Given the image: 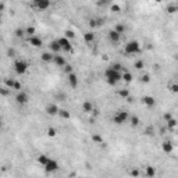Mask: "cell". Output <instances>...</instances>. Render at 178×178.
<instances>
[{
	"label": "cell",
	"instance_id": "6da1fadb",
	"mask_svg": "<svg viewBox=\"0 0 178 178\" xmlns=\"http://www.w3.org/2000/svg\"><path fill=\"white\" fill-rule=\"evenodd\" d=\"M104 77H106V81H107L108 85L114 86L121 81V72H118V71L113 70V68L108 67L107 70L104 71Z\"/></svg>",
	"mask_w": 178,
	"mask_h": 178
},
{
	"label": "cell",
	"instance_id": "7a4b0ae2",
	"mask_svg": "<svg viewBox=\"0 0 178 178\" xmlns=\"http://www.w3.org/2000/svg\"><path fill=\"white\" fill-rule=\"evenodd\" d=\"M139 52H140V45L138 40H130L124 46V53L128 54V56H134V54L139 53Z\"/></svg>",
	"mask_w": 178,
	"mask_h": 178
},
{
	"label": "cell",
	"instance_id": "3957f363",
	"mask_svg": "<svg viewBox=\"0 0 178 178\" xmlns=\"http://www.w3.org/2000/svg\"><path fill=\"white\" fill-rule=\"evenodd\" d=\"M28 63L25 61V60H21V59H18L14 61V71H16L17 75H24L27 71H28Z\"/></svg>",
	"mask_w": 178,
	"mask_h": 178
},
{
	"label": "cell",
	"instance_id": "277c9868",
	"mask_svg": "<svg viewBox=\"0 0 178 178\" xmlns=\"http://www.w3.org/2000/svg\"><path fill=\"white\" fill-rule=\"evenodd\" d=\"M56 40H57L59 46L61 49V52H65V53H71L72 52V45H71L70 39H67L65 36H61V38L56 39Z\"/></svg>",
	"mask_w": 178,
	"mask_h": 178
},
{
	"label": "cell",
	"instance_id": "5b68a950",
	"mask_svg": "<svg viewBox=\"0 0 178 178\" xmlns=\"http://www.w3.org/2000/svg\"><path fill=\"white\" fill-rule=\"evenodd\" d=\"M130 118V114H128V111H123V110H118L116 114L113 116V123L117 125H121L124 124L125 121Z\"/></svg>",
	"mask_w": 178,
	"mask_h": 178
},
{
	"label": "cell",
	"instance_id": "8992f818",
	"mask_svg": "<svg viewBox=\"0 0 178 178\" xmlns=\"http://www.w3.org/2000/svg\"><path fill=\"white\" fill-rule=\"evenodd\" d=\"M29 6H31L32 8H35V10L45 11V10H47V8L52 6V3H50L49 0H35V1L29 3Z\"/></svg>",
	"mask_w": 178,
	"mask_h": 178
},
{
	"label": "cell",
	"instance_id": "52a82bcc",
	"mask_svg": "<svg viewBox=\"0 0 178 178\" xmlns=\"http://www.w3.org/2000/svg\"><path fill=\"white\" fill-rule=\"evenodd\" d=\"M16 102L20 104V106H24V104H27L28 102H29V96H28V93L25 92V91H20V92H17L16 95Z\"/></svg>",
	"mask_w": 178,
	"mask_h": 178
},
{
	"label": "cell",
	"instance_id": "ba28073f",
	"mask_svg": "<svg viewBox=\"0 0 178 178\" xmlns=\"http://www.w3.org/2000/svg\"><path fill=\"white\" fill-rule=\"evenodd\" d=\"M43 168H45V171H46V173H49V174L56 173V171L59 170V163L56 162L54 159H50V160H49V163H47Z\"/></svg>",
	"mask_w": 178,
	"mask_h": 178
},
{
	"label": "cell",
	"instance_id": "9c48e42d",
	"mask_svg": "<svg viewBox=\"0 0 178 178\" xmlns=\"http://www.w3.org/2000/svg\"><path fill=\"white\" fill-rule=\"evenodd\" d=\"M59 110H60V107H59L56 103H50V104H47L46 106V113L50 117L57 116V114H59Z\"/></svg>",
	"mask_w": 178,
	"mask_h": 178
},
{
	"label": "cell",
	"instance_id": "30bf717a",
	"mask_svg": "<svg viewBox=\"0 0 178 178\" xmlns=\"http://www.w3.org/2000/svg\"><path fill=\"white\" fill-rule=\"evenodd\" d=\"M67 81H68V84H70L71 88H77L78 86V77L77 74L72 71V72H70L68 75H67Z\"/></svg>",
	"mask_w": 178,
	"mask_h": 178
},
{
	"label": "cell",
	"instance_id": "8fae6325",
	"mask_svg": "<svg viewBox=\"0 0 178 178\" xmlns=\"http://www.w3.org/2000/svg\"><path fill=\"white\" fill-rule=\"evenodd\" d=\"M53 63L57 65V67H64V65L67 64V60H65L63 56H60V54H54Z\"/></svg>",
	"mask_w": 178,
	"mask_h": 178
},
{
	"label": "cell",
	"instance_id": "7c38bea8",
	"mask_svg": "<svg viewBox=\"0 0 178 178\" xmlns=\"http://www.w3.org/2000/svg\"><path fill=\"white\" fill-rule=\"evenodd\" d=\"M143 174L146 178H155L156 177V168L153 166H146L145 170H143Z\"/></svg>",
	"mask_w": 178,
	"mask_h": 178
},
{
	"label": "cell",
	"instance_id": "4fadbf2b",
	"mask_svg": "<svg viewBox=\"0 0 178 178\" xmlns=\"http://www.w3.org/2000/svg\"><path fill=\"white\" fill-rule=\"evenodd\" d=\"M142 103H143L145 106H147V107H153L156 104V99L153 96H143V98H142Z\"/></svg>",
	"mask_w": 178,
	"mask_h": 178
},
{
	"label": "cell",
	"instance_id": "5bb4252c",
	"mask_svg": "<svg viewBox=\"0 0 178 178\" xmlns=\"http://www.w3.org/2000/svg\"><path fill=\"white\" fill-rule=\"evenodd\" d=\"M120 39H121V35H118L114 29H111V31L108 32V40H110L111 43H118Z\"/></svg>",
	"mask_w": 178,
	"mask_h": 178
},
{
	"label": "cell",
	"instance_id": "9a60e30c",
	"mask_svg": "<svg viewBox=\"0 0 178 178\" xmlns=\"http://www.w3.org/2000/svg\"><path fill=\"white\" fill-rule=\"evenodd\" d=\"M29 43H31V46L33 47H42V45H43V40H42V38H39V36H32V38H29Z\"/></svg>",
	"mask_w": 178,
	"mask_h": 178
},
{
	"label": "cell",
	"instance_id": "2e32d148",
	"mask_svg": "<svg viewBox=\"0 0 178 178\" xmlns=\"http://www.w3.org/2000/svg\"><path fill=\"white\" fill-rule=\"evenodd\" d=\"M82 110L85 111V113H92V111H95V107H93V103L89 100H85L84 103H82Z\"/></svg>",
	"mask_w": 178,
	"mask_h": 178
},
{
	"label": "cell",
	"instance_id": "e0dca14e",
	"mask_svg": "<svg viewBox=\"0 0 178 178\" xmlns=\"http://www.w3.org/2000/svg\"><path fill=\"white\" fill-rule=\"evenodd\" d=\"M49 47H50V53H53V54H59L60 52H61V49H60V46H59L57 40H52L50 45H49Z\"/></svg>",
	"mask_w": 178,
	"mask_h": 178
},
{
	"label": "cell",
	"instance_id": "ac0fdd59",
	"mask_svg": "<svg viewBox=\"0 0 178 178\" xmlns=\"http://www.w3.org/2000/svg\"><path fill=\"white\" fill-rule=\"evenodd\" d=\"M53 57H54V54L50 53V52H45V53H42V56H40L42 61H45V63H52L53 61Z\"/></svg>",
	"mask_w": 178,
	"mask_h": 178
},
{
	"label": "cell",
	"instance_id": "d6986e66",
	"mask_svg": "<svg viewBox=\"0 0 178 178\" xmlns=\"http://www.w3.org/2000/svg\"><path fill=\"white\" fill-rule=\"evenodd\" d=\"M52 157H49L47 155H39L38 156V163L42 166V167H45L47 163H49V160H50Z\"/></svg>",
	"mask_w": 178,
	"mask_h": 178
},
{
	"label": "cell",
	"instance_id": "ffe728a7",
	"mask_svg": "<svg viewBox=\"0 0 178 178\" xmlns=\"http://www.w3.org/2000/svg\"><path fill=\"white\" fill-rule=\"evenodd\" d=\"M162 147H163V150H164L166 153H171V152H173V147H174V145L171 143L170 140H164Z\"/></svg>",
	"mask_w": 178,
	"mask_h": 178
},
{
	"label": "cell",
	"instance_id": "44dd1931",
	"mask_svg": "<svg viewBox=\"0 0 178 178\" xmlns=\"http://www.w3.org/2000/svg\"><path fill=\"white\" fill-rule=\"evenodd\" d=\"M121 79H123L124 82H128V84H130L132 79H134V77H132V74L130 71H124V72L121 74Z\"/></svg>",
	"mask_w": 178,
	"mask_h": 178
},
{
	"label": "cell",
	"instance_id": "7402d4cb",
	"mask_svg": "<svg viewBox=\"0 0 178 178\" xmlns=\"http://www.w3.org/2000/svg\"><path fill=\"white\" fill-rule=\"evenodd\" d=\"M14 84H16V79H14V78H6V79H4V86L8 88L10 91H13Z\"/></svg>",
	"mask_w": 178,
	"mask_h": 178
},
{
	"label": "cell",
	"instance_id": "603a6c76",
	"mask_svg": "<svg viewBox=\"0 0 178 178\" xmlns=\"http://www.w3.org/2000/svg\"><path fill=\"white\" fill-rule=\"evenodd\" d=\"M57 116H60L61 118H64V120H68V118L71 117V114H70V111H68V110H65V108H60Z\"/></svg>",
	"mask_w": 178,
	"mask_h": 178
},
{
	"label": "cell",
	"instance_id": "cb8c5ba5",
	"mask_svg": "<svg viewBox=\"0 0 178 178\" xmlns=\"http://www.w3.org/2000/svg\"><path fill=\"white\" fill-rule=\"evenodd\" d=\"M84 40H85L86 43H92L93 40H95V33H92V32L84 33Z\"/></svg>",
	"mask_w": 178,
	"mask_h": 178
},
{
	"label": "cell",
	"instance_id": "d4e9b609",
	"mask_svg": "<svg viewBox=\"0 0 178 178\" xmlns=\"http://www.w3.org/2000/svg\"><path fill=\"white\" fill-rule=\"evenodd\" d=\"M92 140L95 142V143H98V145H103V143H104V142H103V136L99 135V134H93Z\"/></svg>",
	"mask_w": 178,
	"mask_h": 178
},
{
	"label": "cell",
	"instance_id": "484cf974",
	"mask_svg": "<svg viewBox=\"0 0 178 178\" xmlns=\"http://www.w3.org/2000/svg\"><path fill=\"white\" fill-rule=\"evenodd\" d=\"M125 29H127V28H125L124 24H117L116 28H114V31H116L118 35H123V33L125 32Z\"/></svg>",
	"mask_w": 178,
	"mask_h": 178
},
{
	"label": "cell",
	"instance_id": "4316f807",
	"mask_svg": "<svg viewBox=\"0 0 178 178\" xmlns=\"http://www.w3.org/2000/svg\"><path fill=\"white\" fill-rule=\"evenodd\" d=\"M35 32H36L35 27H28V28H25V35H28L29 38L35 36Z\"/></svg>",
	"mask_w": 178,
	"mask_h": 178
},
{
	"label": "cell",
	"instance_id": "83f0119b",
	"mask_svg": "<svg viewBox=\"0 0 178 178\" xmlns=\"http://www.w3.org/2000/svg\"><path fill=\"white\" fill-rule=\"evenodd\" d=\"M10 93H11V91H10L8 88H6L4 85H3L1 88H0V95H1V96H8Z\"/></svg>",
	"mask_w": 178,
	"mask_h": 178
},
{
	"label": "cell",
	"instance_id": "f1b7e54d",
	"mask_svg": "<svg viewBox=\"0 0 178 178\" xmlns=\"http://www.w3.org/2000/svg\"><path fill=\"white\" fill-rule=\"evenodd\" d=\"M14 33H16L17 38H24V35H25V29H24V28H17Z\"/></svg>",
	"mask_w": 178,
	"mask_h": 178
},
{
	"label": "cell",
	"instance_id": "f546056e",
	"mask_svg": "<svg viewBox=\"0 0 178 178\" xmlns=\"http://www.w3.org/2000/svg\"><path fill=\"white\" fill-rule=\"evenodd\" d=\"M134 67H135L136 70H142V68L145 67V61H143V60H138V61H135Z\"/></svg>",
	"mask_w": 178,
	"mask_h": 178
},
{
	"label": "cell",
	"instance_id": "4dcf8cb0",
	"mask_svg": "<svg viewBox=\"0 0 178 178\" xmlns=\"http://www.w3.org/2000/svg\"><path fill=\"white\" fill-rule=\"evenodd\" d=\"M47 135H49L50 138H54V136L57 135V130H56V128H53V127L47 128Z\"/></svg>",
	"mask_w": 178,
	"mask_h": 178
},
{
	"label": "cell",
	"instance_id": "1f68e13d",
	"mask_svg": "<svg viewBox=\"0 0 178 178\" xmlns=\"http://www.w3.org/2000/svg\"><path fill=\"white\" fill-rule=\"evenodd\" d=\"M118 95H120L121 98H124V99H128V98H130V92H128L127 89H121V91H118Z\"/></svg>",
	"mask_w": 178,
	"mask_h": 178
},
{
	"label": "cell",
	"instance_id": "d6a6232c",
	"mask_svg": "<svg viewBox=\"0 0 178 178\" xmlns=\"http://www.w3.org/2000/svg\"><path fill=\"white\" fill-rule=\"evenodd\" d=\"M175 125H177L175 118H171V120H168V121H167V127H168V128H171V130H174V128H175Z\"/></svg>",
	"mask_w": 178,
	"mask_h": 178
},
{
	"label": "cell",
	"instance_id": "836d02e7",
	"mask_svg": "<svg viewBox=\"0 0 178 178\" xmlns=\"http://www.w3.org/2000/svg\"><path fill=\"white\" fill-rule=\"evenodd\" d=\"M130 120H131V125H132V127H136V125H139V118H138L136 116H132Z\"/></svg>",
	"mask_w": 178,
	"mask_h": 178
},
{
	"label": "cell",
	"instance_id": "e575fe53",
	"mask_svg": "<svg viewBox=\"0 0 178 178\" xmlns=\"http://www.w3.org/2000/svg\"><path fill=\"white\" fill-rule=\"evenodd\" d=\"M149 81H150V75H149V74H142V75H140V82H149Z\"/></svg>",
	"mask_w": 178,
	"mask_h": 178
},
{
	"label": "cell",
	"instance_id": "d590c367",
	"mask_svg": "<svg viewBox=\"0 0 178 178\" xmlns=\"http://www.w3.org/2000/svg\"><path fill=\"white\" fill-rule=\"evenodd\" d=\"M63 71H64V72H65V74L68 75L70 72H72V67H71L70 64H65V65L63 67Z\"/></svg>",
	"mask_w": 178,
	"mask_h": 178
},
{
	"label": "cell",
	"instance_id": "8d00e7d4",
	"mask_svg": "<svg viewBox=\"0 0 178 178\" xmlns=\"http://www.w3.org/2000/svg\"><path fill=\"white\" fill-rule=\"evenodd\" d=\"M65 38H67V39H72V38H74V32L71 31V29L65 31Z\"/></svg>",
	"mask_w": 178,
	"mask_h": 178
},
{
	"label": "cell",
	"instance_id": "74e56055",
	"mask_svg": "<svg viewBox=\"0 0 178 178\" xmlns=\"http://www.w3.org/2000/svg\"><path fill=\"white\" fill-rule=\"evenodd\" d=\"M170 91L173 93H177L178 92V85H177V84H173V85L170 86Z\"/></svg>",
	"mask_w": 178,
	"mask_h": 178
},
{
	"label": "cell",
	"instance_id": "f35d334b",
	"mask_svg": "<svg viewBox=\"0 0 178 178\" xmlns=\"http://www.w3.org/2000/svg\"><path fill=\"white\" fill-rule=\"evenodd\" d=\"M168 11L170 13H175L177 11V4H171L170 7H168Z\"/></svg>",
	"mask_w": 178,
	"mask_h": 178
},
{
	"label": "cell",
	"instance_id": "ab89813d",
	"mask_svg": "<svg viewBox=\"0 0 178 178\" xmlns=\"http://www.w3.org/2000/svg\"><path fill=\"white\" fill-rule=\"evenodd\" d=\"M7 54L10 56V57H16V50H14V49H8Z\"/></svg>",
	"mask_w": 178,
	"mask_h": 178
},
{
	"label": "cell",
	"instance_id": "60d3db41",
	"mask_svg": "<svg viewBox=\"0 0 178 178\" xmlns=\"http://www.w3.org/2000/svg\"><path fill=\"white\" fill-rule=\"evenodd\" d=\"M131 175H132V177H135V178L139 177V171H138V170H132L131 171Z\"/></svg>",
	"mask_w": 178,
	"mask_h": 178
},
{
	"label": "cell",
	"instance_id": "b9f144b4",
	"mask_svg": "<svg viewBox=\"0 0 178 178\" xmlns=\"http://www.w3.org/2000/svg\"><path fill=\"white\" fill-rule=\"evenodd\" d=\"M111 10L113 11H120L121 8H120V6H117V4H111Z\"/></svg>",
	"mask_w": 178,
	"mask_h": 178
},
{
	"label": "cell",
	"instance_id": "7bdbcfd3",
	"mask_svg": "<svg viewBox=\"0 0 178 178\" xmlns=\"http://www.w3.org/2000/svg\"><path fill=\"white\" fill-rule=\"evenodd\" d=\"M164 118H166V120L168 121V120H171L173 117H171V114H164Z\"/></svg>",
	"mask_w": 178,
	"mask_h": 178
},
{
	"label": "cell",
	"instance_id": "ee69618b",
	"mask_svg": "<svg viewBox=\"0 0 178 178\" xmlns=\"http://www.w3.org/2000/svg\"><path fill=\"white\" fill-rule=\"evenodd\" d=\"M1 125H3V118L0 117V127H1Z\"/></svg>",
	"mask_w": 178,
	"mask_h": 178
},
{
	"label": "cell",
	"instance_id": "f6af8a7d",
	"mask_svg": "<svg viewBox=\"0 0 178 178\" xmlns=\"http://www.w3.org/2000/svg\"><path fill=\"white\" fill-rule=\"evenodd\" d=\"M3 8H4V6H3V4H0V10H3Z\"/></svg>",
	"mask_w": 178,
	"mask_h": 178
},
{
	"label": "cell",
	"instance_id": "bcb514c9",
	"mask_svg": "<svg viewBox=\"0 0 178 178\" xmlns=\"http://www.w3.org/2000/svg\"><path fill=\"white\" fill-rule=\"evenodd\" d=\"M0 24H1V14H0Z\"/></svg>",
	"mask_w": 178,
	"mask_h": 178
}]
</instances>
